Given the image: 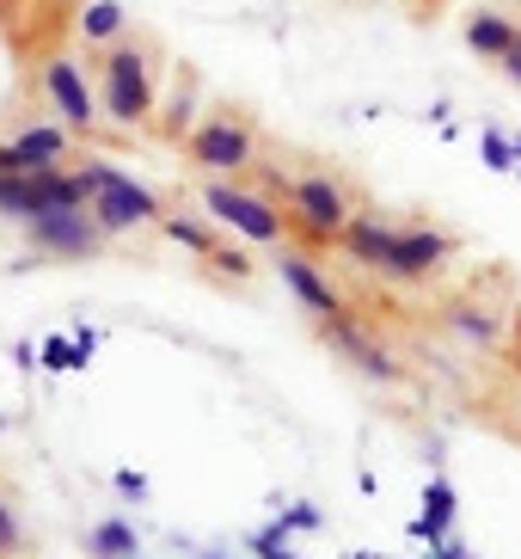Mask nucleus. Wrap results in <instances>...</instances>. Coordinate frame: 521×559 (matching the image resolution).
I'll list each match as a JSON object with an SVG mask.
<instances>
[{
  "label": "nucleus",
  "mask_w": 521,
  "mask_h": 559,
  "mask_svg": "<svg viewBox=\"0 0 521 559\" xmlns=\"http://www.w3.org/2000/svg\"><path fill=\"white\" fill-rule=\"evenodd\" d=\"M32 228V247L49 252V259H93L98 240H105V228L93 222V210H49V215H32L25 222Z\"/></svg>",
  "instance_id": "4"
},
{
  "label": "nucleus",
  "mask_w": 521,
  "mask_h": 559,
  "mask_svg": "<svg viewBox=\"0 0 521 559\" xmlns=\"http://www.w3.org/2000/svg\"><path fill=\"white\" fill-rule=\"evenodd\" d=\"M44 93H49V105L62 111L68 130H93V123H98V93L86 86L81 62H68V56H49V62H44Z\"/></svg>",
  "instance_id": "6"
},
{
  "label": "nucleus",
  "mask_w": 521,
  "mask_h": 559,
  "mask_svg": "<svg viewBox=\"0 0 521 559\" xmlns=\"http://www.w3.org/2000/svg\"><path fill=\"white\" fill-rule=\"evenodd\" d=\"M98 105L117 130H142L154 117V62H147L142 44H117L98 68Z\"/></svg>",
  "instance_id": "1"
},
{
  "label": "nucleus",
  "mask_w": 521,
  "mask_h": 559,
  "mask_svg": "<svg viewBox=\"0 0 521 559\" xmlns=\"http://www.w3.org/2000/svg\"><path fill=\"white\" fill-rule=\"evenodd\" d=\"M429 559H467V554H460L455 542H436V547H429Z\"/></svg>",
  "instance_id": "25"
},
{
  "label": "nucleus",
  "mask_w": 521,
  "mask_h": 559,
  "mask_svg": "<svg viewBox=\"0 0 521 559\" xmlns=\"http://www.w3.org/2000/svg\"><path fill=\"white\" fill-rule=\"evenodd\" d=\"M203 203H209L215 222H228L233 234L258 240V247H277V240H282V210L270 198H252V191H240V185L215 179L209 191H203Z\"/></svg>",
  "instance_id": "2"
},
{
  "label": "nucleus",
  "mask_w": 521,
  "mask_h": 559,
  "mask_svg": "<svg viewBox=\"0 0 521 559\" xmlns=\"http://www.w3.org/2000/svg\"><path fill=\"white\" fill-rule=\"evenodd\" d=\"M209 259L221 264V271H228V277H245V271H252V259H245V252H233V247H215Z\"/></svg>",
  "instance_id": "21"
},
{
  "label": "nucleus",
  "mask_w": 521,
  "mask_h": 559,
  "mask_svg": "<svg viewBox=\"0 0 521 559\" xmlns=\"http://www.w3.org/2000/svg\"><path fill=\"white\" fill-rule=\"evenodd\" d=\"M86 350H81V338H44V369H56V376H62V369H86Z\"/></svg>",
  "instance_id": "17"
},
{
  "label": "nucleus",
  "mask_w": 521,
  "mask_h": 559,
  "mask_svg": "<svg viewBox=\"0 0 521 559\" xmlns=\"http://www.w3.org/2000/svg\"><path fill=\"white\" fill-rule=\"evenodd\" d=\"M19 547V516L7 510V498H0V554H13Z\"/></svg>",
  "instance_id": "22"
},
{
  "label": "nucleus",
  "mask_w": 521,
  "mask_h": 559,
  "mask_svg": "<svg viewBox=\"0 0 521 559\" xmlns=\"http://www.w3.org/2000/svg\"><path fill=\"white\" fill-rule=\"evenodd\" d=\"M191 111H196V93H191V81H179V99L166 105V123H160V130L172 135V142H179L184 130H196V123H191Z\"/></svg>",
  "instance_id": "18"
},
{
  "label": "nucleus",
  "mask_w": 521,
  "mask_h": 559,
  "mask_svg": "<svg viewBox=\"0 0 521 559\" xmlns=\"http://www.w3.org/2000/svg\"><path fill=\"white\" fill-rule=\"evenodd\" d=\"M504 68H509V74H516V81H521V32H516V44H509V56H504Z\"/></svg>",
  "instance_id": "24"
},
{
  "label": "nucleus",
  "mask_w": 521,
  "mask_h": 559,
  "mask_svg": "<svg viewBox=\"0 0 521 559\" xmlns=\"http://www.w3.org/2000/svg\"><path fill=\"white\" fill-rule=\"evenodd\" d=\"M203 559H221V554H203Z\"/></svg>",
  "instance_id": "26"
},
{
  "label": "nucleus",
  "mask_w": 521,
  "mask_h": 559,
  "mask_svg": "<svg viewBox=\"0 0 521 559\" xmlns=\"http://www.w3.org/2000/svg\"><path fill=\"white\" fill-rule=\"evenodd\" d=\"M467 44H473L478 56H497V62H504L509 44H516V25H509L504 13H473L467 19Z\"/></svg>",
  "instance_id": "12"
},
{
  "label": "nucleus",
  "mask_w": 521,
  "mask_h": 559,
  "mask_svg": "<svg viewBox=\"0 0 521 559\" xmlns=\"http://www.w3.org/2000/svg\"><path fill=\"white\" fill-rule=\"evenodd\" d=\"M282 283H289L313 313H343V296L319 277V271H313V259H301V252H282Z\"/></svg>",
  "instance_id": "10"
},
{
  "label": "nucleus",
  "mask_w": 521,
  "mask_h": 559,
  "mask_svg": "<svg viewBox=\"0 0 521 559\" xmlns=\"http://www.w3.org/2000/svg\"><path fill=\"white\" fill-rule=\"evenodd\" d=\"M448 234L436 228H411V234H392L387 240V259H380V271L387 277H429V271H441V259H448Z\"/></svg>",
  "instance_id": "8"
},
{
  "label": "nucleus",
  "mask_w": 521,
  "mask_h": 559,
  "mask_svg": "<svg viewBox=\"0 0 521 559\" xmlns=\"http://www.w3.org/2000/svg\"><path fill=\"white\" fill-rule=\"evenodd\" d=\"M86 559H135V528L123 516H105V523L86 535Z\"/></svg>",
  "instance_id": "13"
},
{
  "label": "nucleus",
  "mask_w": 521,
  "mask_h": 559,
  "mask_svg": "<svg viewBox=\"0 0 521 559\" xmlns=\"http://www.w3.org/2000/svg\"><path fill=\"white\" fill-rule=\"evenodd\" d=\"M86 210H93V222L105 234H130V228H147V222H160V198L147 191V185L123 179L111 166V179L98 185L93 198H86Z\"/></svg>",
  "instance_id": "3"
},
{
  "label": "nucleus",
  "mask_w": 521,
  "mask_h": 559,
  "mask_svg": "<svg viewBox=\"0 0 521 559\" xmlns=\"http://www.w3.org/2000/svg\"><path fill=\"white\" fill-rule=\"evenodd\" d=\"M160 228L179 240V247H191V252H215V234L203 228V222H191V215H160Z\"/></svg>",
  "instance_id": "16"
},
{
  "label": "nucleus",
  "mask_w": 521,
  "mask_h": 559,
  "mask_svg": "<svg viewBox=\"0 0 521 559\" xmlns=\"http://www.w3.org/2000/svg\"><path fill=\"white\" fill-rule=\"evenodd\" d=\"M448 320H455L467 338H478V345H490L497 338V313L490 308H473V301H460V308H448Z\"/></svg>",
  "instance_id": "15"
},
{
  "label": "nucleus",
  "mask_w": 521,
  "mask_h": 559,
  "mask_svg": "<svg viewBox=\"0 0 521 559\" xmlns=\"http://www.w3.org/2000/svg\"><path fill=\"white\" fill-rule=\"evenodd\" d=\"M356 559H368V554H356Z\"/></svg>",
  "instance_id": "27"
},
{
  "label": "nucleus",
  "mask_w": 521,
  "mask_h": 559,
  "mask_svg": "<svg viewBox=\"0 0 521 559\" xmlns=\"http://www.w3.org/2000/svg\"><path fill=\"white\" fill-rule=\"evenodd\" d=\"M117 492H123V498H147V479L142 474H117Z\"/></svg>",
  "instance_id": "23"
},
{
  "label": "nucleus",
  "mask_w": 521,
  "mask_h": 559,
  "mask_svg": "<svg viewBox=\"0 0 521 559\" xmlns=\"http://www.w3.org/2000/svg\"><path fill=\"white\" fill-rule=\"evenodd\" d=\"M277 528H282V535H289V528H319V510H313V504H294L289 516H277Z\"/></svg>",
  "instance_id": "20"
},
{
  "label": "nucleus",
  "mask_w": 521,
  "mask_h": 559,
  "mask_svg": "<svg viewBox=\"0 0 521 559\" xmlns=\"http://www.w3.org/2000/svg\"><path fill=\"white\" fill-rule=\"evenodd\" d=\"M448 523H455V486L448 479H429V492H424V516L411 523V535H424L429 547L448 535Z\"/></svg>",
  "instance_id": "11"
},
{
  "label": "nucleus",
  "mask_w": 521,
  "mask_h": 559,
  "mask_svg": "<svg viewBox=\"0 0 521 559\" xmlns=\"http://www.w3.org/2000/svg\"><path fill=\"white\" fill-rule=\"evenodd\" d=\"M135 559H142V554H135Z\"/></svg>",
  "instance_id": "28"
},
{
  "label": "nucleus",
  "mask_w": 521,
  "mask_h": 559,
  "mask_svg": "<svg viewBox=\"0 0 521 559\" xmlns=\"http://www.w3.org/2000/svg\"><path fill=\"white\" fill-rule=\"evenodd\" d=\"M117 32H123V7H117V0H86L81 7V37L86 44H111Z\"/></svg>",
  "instance_id": "14"
},
{
  "label": "nucleus",
  "mask_w": 521,
  "mask_h": 559,
  "mask_svg": "<svg viewBox=\"0 0 521 559\" xmlns=\"http://www.w3.org/2000/svg\"><path fill=\"white\" fill-rule=\"evenodd\" d=\"M319 332H326V345H338L343 357L356 362L362 376H375V381H399V362H392L380 345H368V338H362V326L350 320V313H326V320H319Z\"/></svg>",
  "instance_id": "9"
},
{
  "label": "nucleus",
  "mask_w": 521,
  "mask_h": 559,
  "mask_svg": "<svg viewBox=\"0 0 521 559\" xmlns=\"http://www.w3.org/2000/svg\"><path fill=\"white\" fill-rule=\"evenodd\" d=\"M191 160L209 166V173H245L252 166V130L233 117H209L191 130Z\"/></svg>",
  "instance_id": "5"
},
{
  "label": "nucleus",
  "mask_w": 521,
  "mask_h": 559,
  "mask_svg": "<svg viewBox=\"0 0 521 559\" xmlns=\"http://www.w3.org/2000/svg\"><path fill=\"white\" fill-rule=\"evenodd\" d=\"M289 203H294V222H301L307 234H319V240H331V234L350 228V198H343L331 179H301L289 191Z\"/></svg>",
  "instance_id": "7"
},
{
  "label": "nucleus",
  "mask_w": 521,
  "mask_h": 559,
  "mask_svg": "<svg viewBox=\"0 0 521 559\" xmlns=\"http://www.w3.org/2000/svg\"><path fill=\"white\" fill-rule=\"evenodd\" d=\"M478 148H485V166H490V173H516V142H504V135H497V130H485V135H478Z\"/></svg>",
  "instance_id": "19"
}]
</instances>
